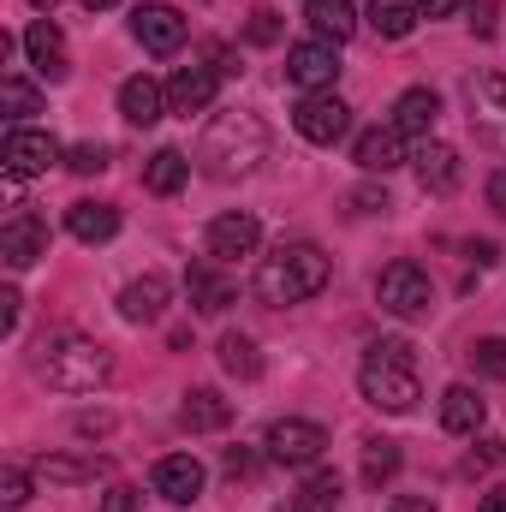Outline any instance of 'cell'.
Wrapping results in <instances>:
<instances>
[{"instance_id":"obj_1","label":"cell","mask_w":506,"mask_h":512,"mask_svg":"<svg viewBox=\"0 0 506 512\" xmlns=\"http://www.w3.org/2000/svg\"><path fill=\"white\" fill-rule=\"evenodd\" d=\"M328 274H334V268H328L322 245L292 239V245H280L274 256H262V268H256V298L274 304V310H286V304L316 298V292L328 286Z\"/></svg>"},{"instance_id":"obj_2","label":"cell","mask_w":506,"mask_h":512,"mask_svg":"<svg viewBox=\"0 0 506 512\" xmlns=\"http://www.w3.org/2000/svg\"><path fill=\"white\" fill-rule=\"evenodd\" d=\"M358 387H364V399L376 411H393V417L411 411L423 399L417 370H411V340H376L370 358H364V370H358Z\"/></svg>"},{"instance_id":"obj_3","label":"cell","mask_w":506,"mask_h":512,"mask_svg":"<svg viewBox=\"0 0 506 512\" xmlns=\"http://www.w3.org/2000/svg\"><path fill=\"white\" fill-rule=\"evenodd\" d=\"M203 161H209V173H221V179H239V173H251L256 161H268V126L256 120V114H221L209 137H203Z\"/></svg>"},{"instance_id":"obj_4","label":"cell","mask_w":506,"mask_h":512,"mask_svg":"<svg viewBox=\"0 0 506 512\" xmlns=\"http://www.w3.org/2000/svg\"><path fill=\"white\" fill-rule=\"evenodd\" d=\"M42 352H48L42 358V376H48V387H60V393H90L96 382H108V370H114L108 346L78 340V334H66V340H54Z\"/></svg>"},{"instance_id":"obj_5","label":"cell","mask_w":506,"mask_h":512,"mask_svg":"<svg viewBox=\"0 0 506 512\" xmlns=\"http://www.w3.org/2000/svg\"><path fill=\"white\" fill-rule=\"evenodd\" d=\"M376 298H381L387 316H405L411 322V316H423L435 304V286H429V274L417 262H387L381 280H376Z\"/></svg>"},{"instance_id":"obj_6","label":"cell","mask_w":506,"mask_h":512,"mask_svg":"<svg viewBox=\"0 0 506 512\" xmlns=\"http://www.w3.org/2000/svg\"><path fill=\"white\" fill-rule=\"evenodd\" d=\"M262 447H268L274 465H316L328 453V429L310 423V417H280V423H268Z\"/></svg>"},{"instance_id":"obj_7","label":"cell","mask_w":506,"mask_h":512,"mask_svg":"<svg viewBox=\"0 0 506 512\" xmlns=\"http://www.w3.org/2000/svg\"><path fill=\"white\" fill-rule=\"evenodd\" d=\"M292 126L304 143H316V149H328V143H340L346 131H352V108L334 96V90H316V96H304L298 108H292Z\"/></svg>"},{"instance_id":"obj_8","label":"cell","mask_w":506,"mask_h":512,"mask_svg":"<svg viewBox=\"0 0 506 512\" xmlns=\"http://www.w3.org/2000/svg\"><path fill=\"white\" fill-rule=\"evenodd\" d=\"M54 161H60V143H54L48 131L12 126L6 131V143H0V167H6V179H36V173H48Z\"/></svg>"},{"instance_id":"obj_9","label":"cell","mask_w":506,"mask_h":512,"mask_svg":"<svg viewBox=\"0 0 506 512\" xmlns=\"http://www.w3.org/2000/svg\"><path fill=\"white\" fill-rule=\"evenodd\" d=\"M286 78L304 90V96H316V90H334V78H340V54H334V42H292L286 48Z\"/></svg>"},{"instance_id":"obj_10","label":"cell","mask_w":506,"mask_h":512,"mask_svg":"<svg viewBox=\"0 0 506 512\" xmlns=\"http://www.w3.org/2000/svg\"><path fill=\"white\" fill-rule=\"evenodd\" d=\"M42 256H48V221L30 215V209H18V215L0 227V262L18 274V268H30V262H42Z\"/></svg>"},{"instance_id":"obj_11","label":"cell","mask_w":506,"mask_h":512,"mask_svg":"<svg viewBox=\"0 0 506 512\" xmlns=\"http://www.w3.org/2000/svg\"><path fill=\"white\" fill-rule=\"evenodd\" d=\"M465 96H471V126L506 149V78L501 72H477L465 84Z\"/></svg>"},{"instance_id":"obj_12","label":"cell","mask_w":506,"mask_h":512,"mask_svg":"<svg viewBox=\"0 0 506 512\" xmlns=\"http://www.w3.org/2000/svg\"><path fill=\"white\" fill-rule=\"evenodd\" d=\"M185 12L179 6H137L131 12V36L149 48V54H179L185 48Z\"/></svg>"},{"instance_id":"obj_13","label":"cell","mask_w":506,"mask_h":512,"mask_svg":"<svg viewBox=\"0 0 506 512\" xmlns=\"http://www.w3.org/2000/svg\"><path fill=\"white\" fill-rule=\"evenodd\" d=\"M215 90H221V72L215 66H179L173 78H167V114H203L209 102H215Z\"/></svg>"},{"instance_id":"obj_14","label":"cell","mask_w":506,"mask_h":512,"mask_svg":"<svg viewBox=\"0 0 506 512\" xmlns=\"http://www.w3.org/2000/svg\"><path fill=\"white\" fill-rule=\"evenodd\" d=\"M149 483H155V495H161V501H173V507H191V501L203 495V465H197L191 453H167V459H155Z\"/></svg>"},{"instance_id":"obj_15","label":"cell","mask_w":506,"mask_h":512,"mask_svg":"<svg viewBox=\"0 0 506 512\" xmlns=\"http://www.w3.org/2000/svg\"><path fill=\"white\" fill-rule=\"evenodd\" d=\"M256 245H262V221H256L251 209H233V215L209 221V256H215V262L256 256Z\"/></svg>"},{"instance_id":"obj_16","label":"cell","mask_w":506,"mask_h":512,"mask_svg":"<svg viewBox=\"0 0 506 512\" xmlns=\"http://www.w3.org/2000/svg\"><path fill=\"white\" fill-rule=\"evenodd\" d=\"M24 54H30V66H36V78H48V84H60L72 66H66V36H60V24L54 18H36L30 30H24Z\"/></svg>"},{"instance_id":"obj_17","label":"cell","mask_w":506,"mask_h":512,"mask_svg":"<svg viewBox=\"0 0 506 512\" xmlns=\"http://www.w3.org/2000/svg\"><path fill=\"white\" fill-rule=\"evenodd\" d=\"M185 298H191V310H203V316H221L233 298H239V286L215 268V262H191L185 268Z\"/></svg>"},{"instance_id":"obj_18","label":"cell","mask_w":506,"mask_h":512,"mask_svg":"<svg viewBox=\"0 0 506 512\" xmlns=\"http://www.w3.org/2000/svg\"><path fill=\"white\" fill-rule=\"evenodd\" d=\"M411 161H417V179H423V191H435V197H453V191H459V179H465V167H459V149H447V143H423Z\"/></svg>"},{"instance_id":"obj_19","label":"cell","mask_w":506,"mask_h":512,"mask_svg":"<svg viewBox=\"0 0 506 512\" xmlns=\"http://www.w3.org/2000/svg\"><path fill=\"white\" fill-rule=\"evenodd\" d=\"M167 298H173L167 274H143V280H131L126 292H120V316L126 322H161L167 316Z\"/></svg>"},{"instance_id":"obj_20","label":"cell","mask_w":506,"mask_h":512,"mask_svg":"<svg viewBox=\"0 0 506 512\" xmlns=\"http://www.w3.org/2000/svg\"><path fill=\"white\" fill-rule=\"evenodd\" d=\"M352 161L364 167V173H393L399 161H405V131L399 126H376L358 137V149H352Z\"/></svg>"},{"instance_id":"obj_21","label":"cell","mask_w":506,"mask_h":512,"mask_svg":"<svg viewBox=\"0 0 506 512\" xmlns=\"http://www.w3.org/2000/svg\"><path fill=\"white\" fill-rule=\"evenodd\" d=\"M120 114H126L131 126L167 120V84H155V78H126V84H120Z\"/></svg>"},{"instance_id":"obj_22","label":"cell","mask_w":506,"mask_h":512,"mask_svg":"<svg viewBox=\"0 0 506 512\" xmlns=\"http://www.w3.org/2000/svg\"><path fill=\"white\" fill-rule=\"evenodd\" d=\"M483 417H489V405L477 399V387L453 382L447 393H441V429H447V435H477Z\"/></svg>"},{"instance_id":"obj_23","label":"cell","mask_w":506,"mask_h":512,"mask_svg":"<svg viewBox=\"0 0 506 512\" xmlns=\"http://www.w3.org/2000/svg\"><path fill=\"white\" fill-rule=\"evenodd\" d=\"M66 227H72V239H84V245H108L114 233H120V209L114 203H72L66 209Z\"/></svg>"},{"instance_id":"obj_24","label":"cell","mask_w":506,"mask_h":512,"mask_svg":"<svg viewBox=\"0 0 506 512\" xmlns=\"http://www.w3.org/2000/svg\"><path fill=\"white\" fill-rule=\"evenodd\" d=\"M441 120V96L435 90H423V84H411L399 102H393V126L405 131V137H429Z\"/></svg>"},{"instance_id":"obj_25","label":"cell","mask_w":506,"mask_h":512,"mask_svg":"<svg viewBox=\"0 0 506 512\" xmlns=\"http://www.w3.org/2000/svg\"><path fill=\"white\" fill-rule=\"evenodd\" d=\"M185 179H191V161H185V149H155V155L143 161V185H149L155 197H173V191H185Z\"/></svg>"},{"instance_id":"obj_26","label":"cell","mask_w":506,"mask_h":512,"mask_svg":"<svg viewBox=\"0 0 506 512\" xmlns=\"http://www.w3.org/2000/svg\"><path fill=\"white\" fill-rule=\"evenodd\" d=\"M179 423H185V429H227V423H233V405H227L215 387H191L185 405H179Z\"/></svg>"},{"instance_id":"obj_27","label":"cell","mask_w":506,"mask_h":512,"mask_svg":"<svg viewBox=\"0 0 506 512\" xmlns=\"http://www.w3.org/2000/svg\"><path fill=\"white\" fill-rule=\"evenodd\" d=\"M310 24H316L322 42L340 48V42L358 30V6H352V0H310Z\"/></svg>"},{"instance_id":"obj_28","label":"cell","mask_w":506,"mask_h":512,"mask_svg":"<svg viewBox=\"0 0 506 512\" xmlns=\"http://www.w3.org/2000/svg\"><path fill=\"white\" fill-rule=\"evenodd\" d=\"M423 12H417V0H370V30L387 36V42H399V36H411V24H417Z\"/></svg>"},{"instance_id":"obj_29","label":"cell","mask_w":506,"mask_h":512,"mask_svg":"<svg viewBox=\"0 0 506 512\" xmlns=\"http://www.w3.org/2000/svg\"><path fill=\"white\" fill-rule=\"evenodd\" d=\"M221 370L239 376V382H256L262 376V352H256L251 334H221Z\"/></svg>"},{"instance_id":"obj_30","label":"cell","mask_w":506,"mask_h":512,"mask_svg":"<svg viewBox=\"0 0 506 512\" xmlns=\"http://www.w3.org/2000/svg\"><path fill=\"white\" fill-rule=\"evenodd\" d=\"M0 108H6V120L18 126V120L42 114V90H36V84H24L18 72H6V78H0Z\"/></svg>"},{"instance_id":"obj_31","label":"cell","mask_w":506,"mask_h":512,"mask_svg":"<svg viewBox=\"0 0 506 512\" xmlns=\"http://www.w3.org/2000/svg\"><path fill=\"white\" fill-rule=\"evenodd\" d=\"M292 512H340V477H334V471H316V477L292 495Z\"/></svg>"},{"instance_id":"obj_32","label":"cell","mask_w":506,"mask_h":512,"mask_svg":"<svg viewBox=\"0 0 506 512\" xmlns=\"http://www.w3.org/2000/svg\"><path fill=\"white\" fill-rule=\"evenodd\" d=\"M387 477H399V441H381V435H370V441H364V483H370V489H381Z\"/></svg>"},{"instance_id":"obj_33","label":"cell","mask_w":506,"mask_h":512,"mask_svg":"<svg viewBox=\"0 0 506 512\" xmlns=\"http://www.w3.org/2000/svg\"><path fill=\"white\" fill-rule=\"evenodd\" d=\"M102 471H108V459H42L48 483H96Z\"/></svg>"},{"instance_id":"obj_34","label":"cell","mask_w":506,"mask_h":512,"mask_svg":"<svg viewBox=\"0 0 506 512\" xmlns=\"http://www.w3.org/2000/svg\"><path fill=\"white\" fill-rule=\"evenodd\" d=\"M471 364H477V376L506 382V340L501 334H495V340H477V346H471Z\"/></svg>"},{"instance_id":"obj_35","label":"cell","mask_w":506,"mask_h":512,"mask_svg":"<svg viewBox=\"0 0 506 512\" xmlns=\"http://www.w3.org/2000/svg\"><path fill=\"white\" fill-rule=\"evenodd\" d=\"M66 167H72V173H102V167H108V143H78V149H66Z\"/></svg>"},{"instance_id":"obj_36","label":"cell","mask_w":506,"mask_h":512,"mask_svg":"<svg viewBox=\"0 0 506 512\" xmlns=\"http://www.w3.org/2000/svg\"><path fill=\"white\" fill-rule=\"evenodd\" d=\"M24 501H30V477L18 465H6L0 471V507H24Z\"/></svg>"},{"instance_id":"obj_37","label":"cell","mask_w":506,"mask_h":512,"mask_svg":"<svg viewBox=\"0 0 506 512\" xmlns=\"http://www.w3.org/2000/svg\"><path fill=\"white\" fill-rule=\"evenodd\" d=\"M137 501H143L137 489H126V483H114V489L102 495V512H137Z\"/></svg>"},{"instance_id":"obj_38","label":"cell","mask_w":506,"mask_h":512,"mask_svg":"<svg viewBox=\"0 0 506 512\" xmlns=\"http://www.w3.org/2000/svg\"><path fill=\"white\" fill-rule=\"evenodd\" d=\"M18 310H24V298L6 286V292H0V334H12V328H18Z\"/></svg>"},{"instance_id":"obj_39","label":"cell","mask_w":506,"mask_h":512,"mask_svg":"<svg viewBox=\"0 0 506 512\" xmlns=\"http://www.w3.org/2000/svg\"><path fill=\"white\" fill-rule=\"evenodd\" d=\"M251 42H280V18L274 12H256L251 18Z\"/></svg>"},{"instance_id":"obj_40","label":"cell","mask_w":506,"mask_h":512,"mask_svg":"<svg viewBox=\"0 0 506 512\" xmlns=\"http://www.w3.org/2000/svg\"><path fill=\"white\" fill-rule=\"evenodd\" d=\"M489 209H495V215L506 221V167L495 173V179H489Z\"/></svg>"},{"instance_id":"obj_41","label":"cell","mask_w":506,"mask_h":512,"mask_svg":"<svg viewBox=\"0 0 506 512\" xmlns=\"http://www.w3.org/2000/svg\"><path fill=\"white\" fill-rule=\"evenodd\" d=\"M471 30H477V36H495V0H483V6H477V18H471Z\"/></svg>"},{"instance_id":"obj_42","label":"cell","mask_w":506,"mask_h":512,"mask_svg":"<svg viewBox=\"0 0 506 512\" xmlns=\"http://www.w3.org/2000/svg\"><path fill=\"white\" fill-rule=\"evenodd\" d=\"M387 512H435V501H429V495H399Z\"/></svg>"},{"instance_id":"obj_43","label":"cell","mask_w":506,"mask_h":512,"mask_svg":"<svg viewBox=\"0 0 506 512\" xmlns=\"http://www.w3.org/2000/svg\"><path fill=\"white\" fill-rule=\"evenodd\" d=\"M417 12L423 18H447V12H459V0H417Z\"/></svg>"},{"instance_id":"obj_44","label":"cell","mask_w":506,"mask_h":512,"mask_svg":"<svg viewBox=\"0 0 506 512\" xmlns=\"http://www.w3.org/2000/svg\"><path fill=\"white\" fill-rule=\"evenodd\" d=\"M227 471H233V477H251V471H256V459H251V453H239V447H233V453H227Z\"/></svg>"},{"instance_id":"obj_45","label":"cell","mask_w":506,"mask_h":512,"mask_svg":"<svg viewBox=\"0 0 506 512\" xmlns=\"http://www.w3.org/2000/svg\"><path fill=\"white\" fill-rule=\"evenodd\" d=\"M471 256H477V268H489V262H495V256H501V251H495L489 239H477V245H471Z\"/></svg>"},{"instance_id":"obj_46","label":"cell","mask_w":506,"mask_h":512,"mask_svg":"<svg viewBox=\"0 0 506 512\" xmlns=\"http://www.w3.org/2000/svg\"><path fill=\"white\" fill-rule=\"evenodd\" d=\"M477 512H506V489H495V495H489V501H483Z\"/></svg>"},{"instance_id":"obj_47","label":"cell","mask_w":506,"mask_h":512,"mask_svg":"<svg viewBox=\"0 0 506 512\" xmlns=\"http://www.w3.org/2000/svg\"><path fill=\"white\" fill-rule=\"evenodd\" d=\"M30 6H36V12H54V6H60V0H30Z\"/></svg>"},{"instance_id":"obj_48","label":"cell","mask_w":506,"mask_h":512,"mask_svg":"<svg viewBox=\"0 0 506 512\" xmlns=\"http://www.w3.org/2000/svg\"><path fill=\"white\" fill-rule=\"evenodd\" d=\"M84 6H90V12H108V6H114V0H84Z\"/></svg>"}]
</instances>
